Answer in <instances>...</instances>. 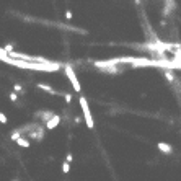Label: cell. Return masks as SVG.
I'll return each mask as SVG.
<instances>
[{
	"instance_id": "obj_1",
	"label": "cell",
	"mask_w": 181,
	"mask_h": 181,
	"mask_svg": "<svg viewBox=\"0 0 181 181\" xmlns=\"http://www.w3.org/2000/svg\"><path fill=\"white\" fill-rule=\"evenodd\" d=\"M2 60L10 65L21 67V69H35V70H46V72L57 70L60 67V64H56V62H25V60L12 59L10 56H5V52H2Z\"/></svg>"
},
{
	"instance_id": "obj_2",
	"label": "cell",
	"mask_w": 181,
	"mask_h": 181,
	"mask_svg": "<svg viewBox=\"0 0 181 181\" xmlns=\"http://www.w3.org/2000/svg\"><path fill=\"white\" fill-rule=\"evenodd\" d=\"M80 108H82V113H83V119H85V124H87L88 129H93L95 127V122H93V117H92V113H90V108H88V101L85 97H80Z\"/></svg>"
},
{
	"instance_id": "obj_3",
	"label": "cell",
	"mask_w": 181,
	"mask_h": 181,
	"mask_svg": "<svg viewBox=\"0 0 181 181\" xmlns=\"http://www.w3.org/2000/svg\"><path fill=\"white\" fill-rule=\"evenodd\" d=\"M64 70H65V75H67V78L70 80V83H72V87H73V90L78 93L80 92V82H78V78H77V75H75V70L72 69V65L70 64H65L64 65Z\"/></svg>"
},
{
	"instance_id": "obj_4",
	"label": "cell",
	"mask_w": 181,
	"mask_h": 181,
	"mask_svg": "<svg viewBox=\"0 0 181 181\" xmlns=\"http://www.w3.org/2000/svg\"><path fill=\"white\" fill-rule=\"evenodd\" d=\"M43 135H44V127H41V126H35V129L30 132V137L33 139V140H41L43 139Z\"/></svg>"
},
{
	"instance_id": "obj_5",
	"label": "cell",
	"mask_w": 181,
	"mask_h": 181,
	"mask_svg": "<svg viewBox=\"0 0 181 181\" xmlns=\"http://www.w3.org/2000/svg\"><path fill=\"white\" fill-rule=\"evenodd\" d=\"M157 147H158V150L163 152L165 155H171L173 154V147L170 145V144H167V142H158Z\"/></svg>"
},
{
	"instance_id": "obj_6",
	"label": "cell",
	"mask_w": 181,
	"mask_h": 181,
	"mask_svg": "<svg viewBox=\"0 0 181 181\" xmlns=\"http://www.w3.org/2000/svg\"><path fill=\"white\" fill-rule=\"evenodd\" d=\"M59 122H60V116H59V114H54L52 119H49V121L46 122V129H49V131H51V129L57 127Z\"/></svg>"
},
{
	"instance_id": "obj_7",
	"label": "cell",
	"mask_w": 181,
	"mask_h": 181,
	"mask_svg": "<svg viewBox=\"0 0 181 181\" xmlns=\"http://www.w3.org/2000/svg\"><path fill=\"white\" fill-rule=\"evenodd\" d=\"M36 116H38V117H43V121L47 122L49 119H52V117H54V113H52V111H41V113H38Z\"/></svg>"
},
{
	"instance_id": "obj_8",
	"label": "cell",
	"mask_w": 181,
	"mask_h": 181,
	"mask_svg": "<svg viewBox=\"0 0 181 181\" xmlns=\"http://www.w3.org/2000/svg\"><path fill=\"white\" fill-rule=\"evenodd\" d=\"M38 88L43 90V92H47V93H51V95H57V92H54V90L51 88L49 85H46V83H38Z\"/></svg>"
},
{
	"instance_id": "obj_9",
	"label": "cell",
	"mask_w": 181,
	"mask_h": 181,
	"mask_svg": "<svg viewBox=\"0 0 181 181\" xmlns=\"http://www.w3.org/2000/svg\"><path fill=\"white\" fill-rule=\"evenodd\" d=\"M101 70H103L105 73H117V72H119V69H117L116 65H108V67H103Z\"/></svg>"
},
{
	"instance_id": "obj_10",
	"label": "cell",
	"mask_w": 181,
	"mask_h": 181,
	"mask_svg": "<svg viewBox=\"0 0 181 181\" xmlns=\"http://www.w3.org/2000/svg\"><path fill=\"white\" fill-rule=\"evenodd\" d=\"M16 144L21 145V147H25V149H28V147H30V142H28V140H26L25 137H20L18 140H16Z\"/></svg>"
},
{
	"instance_id": "obj_11",
	"label": "cell",
	"mask_w": 181,
	"mask_h": 181,
	"mask_svg": "<svg viewBox=\"0 0 181 181\" xmlns=\"http://www.w3.org/2000/svg\"><path fill=\"white\" fill-rule=\"evenodd\" d=\"M163 75L167 77V80H168V82H175V77H173V73L170 72V70H163Z\"/></svg>"
},
{
	"instance_id": "obj_12",
	"label": "cell",
	"mask_w": 181,
	"mask_h": 181,
	"mask_svg": "<svg viewBox=\"0 0 181 181\" xmlns=\"http://www.w3.org/2000/svg\"><path fill=\"white\" fill-rule=\"evenodd\" d=\"M62 171H64V173H69V171H70V163H69V162H64V163H62Z\"/></svg>"
},
{
	"instance_id": "obj_13",
	"label": "cell",
	"mask_w": 181,
	"mask_h": 181,
	"mask_svg": "<svg viewBox=\"0 0 181 181\" xmlns=\"http://www.w3.org/2000/svg\"><path fill=\"white\" fill-rule=\"evenodd\" d=\"M13 92H15V93H23V87H21V85H18V83H16L15 87H13Z\"/></svg>"
},
{
	"instance_id": "obj_14",
	"label": "cell",
	"mask_w": 181,
	"mask_h": 181,
	"mask_svg": "<svg viewBox=\"0 0 181 181\" xmlns=\"http://www.w3.org/2000/svg\"><path fill=\"white\" fill-rule=\"evenodd\" d=\"M8 97H10V100H12V101H16V100H18V95H16L15 92H12V93L8 95Z\"/></svg>"
},
{
	"instance_id": "obj_15",
	"label": "cell",
	"mask_w": 181,
	"mask_h": 181,
	"mask_svg": "<svg viewBox=\"0 0 181 181\" xmlns=\"http://www.w3.org/2000/svg\"><path fill=\"white\" fill-rule=\"evenodd\" d=\"M0 122H2V124H7V116H5L3 113H0Z\"/></svg>"
},
{
	"instance_id": "obj_16",
	"label": "cell",
	"mask_w": 181,
	"mask_h": 181,
	"mask_svg": "<svg viewBox=\"0 0 181 181\" xmlns=\"http://www.w3.org/2000/svg\"><path fill=\"white\" fill-rule=\"evenodd\" d=\"M64 98H65L67 103H72V95H70V93H65V95H64Z\"/></svg>"
},
{
	"instance_id": "obj_17",
	"label": "cell",
	"mask_w": 181,
	"mask_h": 181,
	"mask_svg": "<svg viewBox=\"0 0 181 181\" xmlns=\"http://www.w3.org/2000/svg\"><path fill=\"white\" fill-rule=\"evenodd\" d=\"M65 162H69V163H70V162H73V155H72V154H67V157H65Z\"/></svg>"
},
{
	"instance_id": "obj_18",
	"label": "cell",
	"mask_w": 181,
	"mask_h": 181,
	"mask_svg": "<svg viewBox=\"0 0 181 181\" xmlns=\"http://www.w3.org/2000/svg\"><path fill=\"white\" fill-rule=\"evenodd\" d=\"M65 18H67V20H72V12H67V13H65Z\"/></svg>"
}]
</instances>
